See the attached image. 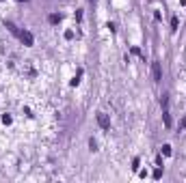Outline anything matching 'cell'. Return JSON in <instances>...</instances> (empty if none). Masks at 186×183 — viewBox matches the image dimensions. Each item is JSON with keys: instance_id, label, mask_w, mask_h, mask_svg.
Returning <instances> with one entry per match:
<instances>
[{"instance_id": "obj_1", "label": "cell", "mask_w": 186, "mask_h": 183, "mask_svg": "<svg viewBox=\"0 0 186 183\" xmlns=\"http://www.w3.org/2000/svg\"><path fill=\"white\" fill-rule=\"evenodd\" d=\"M97 125H100L102 129H108V127H111V119H108V114L100 112V114H97Z\"/></svg>"}, {"instance_id": "obj_2", "label": "cell", "mask_w": 186, "mask_h": 183, "mask_svg": "<svg viewBox=\"0 0 186 183\" xmlns=\"http://www.w3.org/2000/svg\"><path fill=\"white\" fill-rule=\"evenodd\" d=\"M18 37L22 39L24 45H33V35H30L28 30H18Z\"/></svg>"}, {"instance_id": "obj_3", "label": "cell", "mask_w": 186, "mask_h": 183, "mask_svg": "<svg viewBox=\"0 0 186 183\" xmlns=\"http://www.w3.org/2000/svg\"><path fill=\"white\" fill-rule=\"evenodd\" d=\"M151 75H154V80H156V82H160V80H162V69H160V63H151Z\"/></svg>"}, {"instance_id": "obj_4", "label": "cell", "mask_w": 186, "mask_h": 183, "mask_svg": "<svg viewBox=\"0 0 186 183\" xmlns=\"http://www.w3.org/2000/svg\"><path fill=\"white\" fill-rule=\"evenodd\" d=\"M162 153H165V155H171V146L165 145V146H162Z\"/></svg>"}, {"instance_id": "obj_5", "label": "cell", "mask_w": 186, "mask_h": 183, "mask_svg": "<svg viewBox=\"0 0 186 183\" xmlns=\"http://www.w3.org/2000/svg\"><path fill=\"white\" fill-rule=\"evenodd\" d=\"M160 177H162V170H160V168H156V172H154V179H160Z\"/></svg>"}, {"instance_id": "obj_6", "label": "cell", "mask_w": 186, "mask_h": 183, "mask_svg": "<svg viewBox=\"0 0 186 183\" xmlns=\"http://www.w3.org/2000/svg\"><path fill=\"white\" fill-rule=\"evenodd\" d=\"M58 19H61V18H58V15H50V24H56Z\"/></svg>"}, {"instance_id": "obj_7", "label": "cell", "mask_w": 186, "mask_h": 183, "mask_svg": "<svg viewBox=\"0 0 186 183\" xmlns=\"http://www.w3.org/2000/svg\"><path fill=\"white\" fill-rule=\"evenodd\" d=\"M182 127H186V119H182Z\"/></svg>"}]
</instances>
